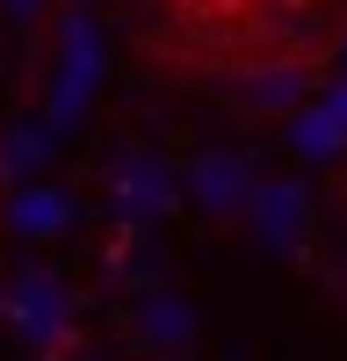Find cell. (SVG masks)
Segmentation results:
<instances>
[{
  "label": "cell",
  "instance_id": "obj_1",
  "mask_svg": "<svg viewBox=\"0 0 347 361\" xmlns=\"http://www.w3.org/2000/svg\"><path fill=\"white\" fill-rule=\"evenodd\" d=\"M0 318H8L15 340L29 354H44V361H66L80 347V333H73L80 304H73V289L58 282V267H15V282L0 289Z\"/></svg>",
  "mask_w": 347,
  "mask_h": 361
},
{
  "label": "cell",
  "instance_id": "obj_2",
  "mask_svg": "<svg viewBox=\"0 0 347 361\" xmlns=\"http://www.w3.org/2000/svg\"><path fill=\"white\" fill-rule=\"evenodd\" d=\"M239 217H246L260 253H297L311 238V188L304 180H253V195H246Z\"/></svg>",
  "mask_w": 347,
  "mask_h": 361
},
{
  "label": "cell",
  "instance_id": "obj_3",
  "mask_svg": "<svg viewBox=\"0 0 347 361\" xmlns=\"http://www.w3.org/2000/svg\"><path fill=\"white\" fill-rule=\"evenodd\" d=\"M195 340H202V311L188 304V296L145 289L138 304H130V347L159 354V361H181V354H195Z\"/></svg>",
  "mask_w": 347,
  "mask_h": 361
},
{
  "label": "cell",
  "instance_id": "obj_4",
  "mask_svg": "<svg viewBox=\"0 0 347 361\" xmlns=\"http://www.w3.org/2000/svg\"><path fill=\"white\" fill-rule=\"evenodd\" d=\"M109 188H116V209H123V231L174 209V173H166L159 152H145V145H130V152L109 159Z\"/></svg>",
  "mask_w": 347,
  "mask_h": 361
},
{
  "label": "cell",
  "instance_id": "obj_5",
  "mask_svg": "<svg viewBox=\"0 0 347 361\" xmlns=\"http://www.w3.org/2000/svg\"><path fill=\"white\" fill-rule=\"evenodd\" d=\"M253 195V159L231 152V145H210V152L188 159V202L202 217H239Z\"/></svg>",
  "mask_w": 347,
  "mask_h": 361
},
{
  "label": "cell",
  "instance_id": "obj_6",
  "mask_svg": "<svg viewBox=\"0 0 347 361\" xmlns=\"http://www.w3.org/2000/svg\"><path fill=\"white\" fill-rule=\"evenodd\" d=\"M231 94H239V109H253V116H297L311 102V73L297 58H260V66H246L231 80Z\"/></svg>",
  "mask_w": 347,
  "mask_h": 361
},
{
  "label": "cell",
  "instance_id": "obj_7",
  "mask_svg": "<svg viewBox=\"0 0 347 361\" xmlns=\"http://www.w3.org/2000/svg\"><path fill=\"white\" fill-rule=\"evenodd\" d=\"M58 44H66V73H58V94H51V123L73 130L80 109H87V80H95V29H87V15H58Z\"/></svg>",
  "mask_w": 347,
  "mask_h": 361
},
{
  "label": "cell",
  "instance_id": "obj_8",
  "mask_svg": "<svg viewBox=\"0 0 347 361\" xmlns=\"http://www.w3.org/2000/svg\"><path fill=\"white\" fill-rule=\"evenodd\" d=\"M73 224H80L73 188H15V202H8V231L15 238H58Z\"/></svg>",
  "mask_w": 347,
  "mask_h": 361
},
{
  "label": "cell",
  "instance_id": "obj_9",
  "mask_svg": "<svg viewBox=\"0 0 347 361\" xmlns=\"http://www.w3.org/2000/svg\"><path fill=\"white\" fill-rule=\"evenodd\" d=\"M289 145H297L304 159H333V152H340L347 137H340V123H333V116L318 109V102H304L297 116H289Z\"/></svg>",
  "mask_w": 347,
  "mask_h": 361
},
{
  "label": "cell",
  "instance_id": "obj_10",
  "mask_svg": "<svg viewBox=\"0 0 347 361\" xmlns=\"http://www.w3.org/2000/svg\"><path fill=\"white\" fill-rule=\"evenodd\" d=\"M44 166V130H8L0 137V173H37Z\"/></svg>",
  "mask_w": 347,
  "mask_h": 361
},
{
  "label": "cell",
  "instance_id": "obj_11",
  "mask_svg": "<svg viewBox=\"0 0 347 361\" xmlns=\"http://www.w3.org/2000/svg\"><path fill=\"white\" fill-rule=\"evenodd\" d=\"M318 109H326V116H333V123H340V137H347V80H340V87H333V94H326V102H318Z\"/></svg>",
  "mask_w": 347,
  "mask_h": 361
}]
</instances>
